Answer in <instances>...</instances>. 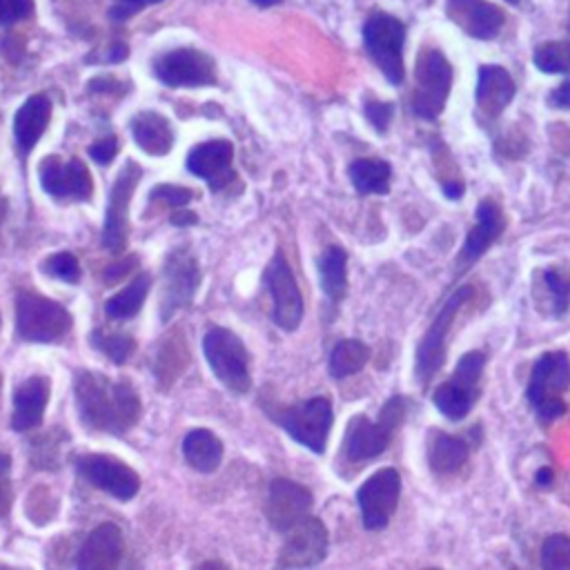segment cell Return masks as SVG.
Masks as SVG:
<instances>
[{
	"instance_id": "cell-4",
	"label": "cell",
	"mask_w": 570,
	"mask_h": 570,
	"mask_svg": "<svg viewBox=\"0 0 570 570\" xmlns=\"http://www.w3.org/2000/svg\"><path fill=\"white\" fill-rule=\"evenodd\" d=\"M483 367H485V352L470 350L456 361L452 376L434 390L432 401L445 419L461 421L474 407L481 394L479 383H481Z\"/></svg>"
},
{
	"instance_id": "cell-51",
	"label": "cell",
	"mask_w": 570,
	"mask_h": 570,
	"mask_svg": "<svg viewBox=\"0 0 570 570\" xmlns=\"http://www.w3.org/2000/svg\"><path fill=\"white\" fill-rule=\"evenodd\" d=\"M109 53H111V56L107 58L109 62H120V60L127 58V47H125V45H116V47L109 49Z\"/></svg>"
},
{
	"instance_id": "cell-41",
	"label": "cell",
	"mask_w": 570,
	"mask_h": 570,
	"mask_svg": "<svg viewBox=\"0 0 570 570\" xmlns=\"http://www.w3.org/2000/svg\"><path fill=\"white\" fill-rule=\"evenodd\" d=\"M151 198L163 200L171 207H180V205H187L194 198V191L187 189V187H178V185H158L151 191Z\"/></svg>"
},
{
	"instance_id": "cell-6",
	"label": "cell",
	"mask_w": 570,
	"mask_h": 570,
	"mask_svg": "<svg viewBox=\"0 0 570 570\" xmlns=\"http://www.w3.org/2000/svg\"><path fill=\"white\" fill-rule=\"evenodd\" d=\"M267 414L303 448L323 454L327 445V434L334 421L332 403L325 396H314L289 407H274Z\"/></svg>"
},
{
	"instance_id": "cell-22",
	"label": "cell",
	"mask_w": 570,
	"mask_h": 570,
	"mask_svg": "<svg viewBox=\"0 0 570 570\" xmlns=\"http://www.w3.org/2000/svg\"><path fill=\"white\" fill-rule=\"evenodd\" d=\"M445 13L454 24L476 40H492L505 22V13L485 0H448Z\"/></svg>"
},
{
	"instance_id": "cell-19",
	"label": "cell",
	"mask_w": 570,
	"mask_h": 570,
	"mask_svg": "<svg viewBox=\"0 0 570 570\" xmlns=\"http://www.w3.org/2000/svg\"><path fill=\"white\" fill-rule=\"evenodd\" d=\"M312 510V492L289 479H274L269 483L265 517L276 532H287L296 521L307 517Z\"/></svg>"
},
{
	"instance_id": "cell-3",
	"label": "cell",
	"mask_w": 570,
	"mask_h": 570,
	"mask_svg": "<svg viewBox=\"0 0 570 570\" xmlns=\"http://www.w3.org/2000/svg\"><path fill=\"white\" fill-rule=\"evenodd\" d=\"M570 387V358L563 352H546L532 365L525 396L543 421H554L566 412V390Z\"/></svg>"
},
{
	"instance_id": "cell-48",
	"label": "cell",
	"mask_w": 570,
	"mask_h": 570,
	"mask_svg": "<svg viewBox=\"0 0 570 570\" xmlns=\"http://www.w3.org/2000/svg\"><path fill=\"white\" fill-rule=\"evenodd\" d=\"M552 481H554V472H552V468L543 465V468H539V470H537V474H534V483H537L539 488H550V485H552Z\"/></svg>"
},
{
	"instance_id": "cell-40",
	"label": "cell",
	"mask_w": 570,
	"mask_h": 570,
	"mask_svg": "<svg viewBox=\"0 0 570 570\" xmlns=\"http://www.w3.org/2000/svg\"><path fill=\"white\" fill-rule=\"evenodd\" d=\"M394 116V105L392 102H381V100H367L365 102V118L370 120V125L379 131L385 134L387 125Z\"/></svg>"
},
{
	"instance_id": "cell-47",
	"label": "cell",
	"mask_w": 570,
	"mask_h": 570,
	"mask_svg": "<svg viewBox=\"0 0 570 570\" xmlns=\"http://www.w3.org/2000/svg\"><path fill=\"white\" fill-rule=\"evenodd\" d=\"M134 263H136V258H127V261H122V263H118V265H109L107 272H105V283H116V281H120L122 274H127V272H129V265H134Z\"/></svg>"
},
{
	"instance_id": "cell-8",
	"label": "cell",
	"mask_w": 570,
	"mask_h": 570,
	"mask_svg": "<svg viewBox=\"0 0 570 570\" xmlns=\"http://www.w3.org/2000/svg\"><path fill=\"white\" fill-rule=\"evenodd\" d=\"M412 111L423 120H434L445 109L452 87V65L439 49H423L414 65Z\"/></svg>"
},
{
	"instance_id": "cell-54",
	"label": "cell",
	"mask_w": 570,
	"mask_h": 570,
	"mask_svg": "<svg viewBox=\"0 0 570 570\" xmlns=\"http://www.w3.org/2000/svg\"><path fill=\"white\" fill-rule=\"evenodd\" d=\"M0 385H2V376H0Z\"/></svg>"
},
{
	"instance_id": "cell-24",
	"label": "cell",
	"mask_w": 570,
	"mask_h": 570,
	"mask_svg": "<svg viewBox=\"0 0 570 570\" xmlns=\"http://www.w3.org/2000/svg\"><path fill=\"white\" fill-rule=\"evenodd\" d=\"M122 550L125 543L120 528L114 523H100L85 539L76 563L82 570H111L120 563Z\"/></svg>"
},
{
	"instance_id": "cell-35",
	"label": "cell",
	"mask_w": 570,
	"mask_h": 570,
	"mask_svg": "<svg viewBox=\"0 0 570 570\" xmlns=\"http://www.w3.org/2000/svg\"><path fill=\"white\" fill-rule=\"evenodd\" d=\"M89 341H91V345L96 350H100L116 365H122L129 358V354L134 352V347H136L134 338L129 334H122V332L98 330V332H91Z\"/></svg>"
},
{
	"instance_id": "cell-25",
	"label": "cell",
	"mask_w": 570,
	"mask_h": 570,
	"mask_svg": "<svg viewBox=\"0 0 570 570\" xmlns=\"http://www.w3.org/2000/svg\"><path fill=\"white\" fill-rule=\"evenodd\" d=\"M47 401H49V381L45 376L24 379L13 392L11 428L16 432H24L40 425Z\"/></svg>"
},
{
	"instance_id": "cell-20",
	"label": "cell",
	"mask_w": 570,
	"mask_h": 570,
	"mask_svg": "<svg viewBox=\"0 0 570 570\" xmlns=\"http://www.w3.org/2000/svg\"><path fill=\"white\" fill-rule=\"evenodd\" d=\"M503 232V214L501 207L492 198H483L474 209V225L465 234L461 252L456 256V269L465 272L472 267L501 236Z\"/></svg>"
},
{
	"instance_id": "cell-31",
	"label": "cell",
	"mask_w": 570,
	"mask_h": 570,
	"mask_svg": "<svg viewBox=\"0 0 570 570\" xmlns=\"http://www.w3.org/2000/svg\"><path fill=\"white\" fill-rule=\"evenodd\" d=\"M347 256L341 247H327L318 258V278L327 298L341 301L347 289Z\"/></svg>"
},
{
	"instance_id": "cell-7",
	"label": "cell",
	"mask_w": 570,
	"mask_h": 570,
	"mask_svg": "<svg viewBox=\"0 0 570 570\" xmlns=\"http://www.w3.org/2000/svg\"><path fill=\"white\" fill-rule=\"evenodd\" d=\"M203 352L212 372L229 392L245 394L249 390V354L232 330L212 327L203 336Z\"/></svg>"
},
{
	"instance_id": "cell-2",
	"label": "cell",
	"mask_w": 570,
	"mask_h": 570,
	"mask_svg": "<svg viewBox=\"0 0 570 570\" xmlns=\"http://www.w3.org/2000/svg\"><path fill=\"white\" fill-rule=\"evenodd\" d=\"M405 410H407V401L396 394L385 401L376 421L363 414L352 416L343 436L345 459L352 463H361L383 454L392 441L394 430L403 423Z\"/></svg>"
},
{
	"instance_id": "cell-46",
	"label": "cell",
	"mask_w": 570,
	"mask_h": 570,
	"mask_svg": "<svg viewBox=\"0 0 570 570\" xmlns=\"http://www.w3.org/2000/svg\"><path fill=\"white\" fill-rule=\"evenodd\" d=\"M548 105L554 109H570V78L548 94Z\"/></svg>"
},
{
	"instance_id": "cell-52",
	"label": "cell",
	"mask_w": 570,
	"mask_h": 570,
	"mask_svg": "<svg viewBox=\"0 0 570 570\" xmlns=\"http://www.w3.org/2000/svg\"><path fill=\"white\" fill-rule=\"evenodd\" d=\"M254 4H258V7H272V4H278V2H283V0H252Z\"/></svg>"
},
{
	"instance_id": "cell-30",
	"label": "cell",
	"mask_w": 570,
	"mask_h": 570,
	"mask_svg": "<svg viewBox=\"0 0 570 570\" xmlns=\"http://www.w3.org/2000/svg\"><path fill=\"white\" fill-rule=\"evenodd\" d=\"M350 180L354 189L363 196L367 194H387L390 191V178H392V167L390 163L381 158H356L347 167Z\"/></svg>"
},
{
	"instance_id": "cell-38",
	"label": "cell",
	"mask_w": 570,
	"mask_h": 570,
	"mask_svg": "<svg viewBox=\"0 0 570 570\" xmlns=\"http://www.w3.org/2000/svg\"><path fill=\"white\" fill-rule=\"evenodd\" d=\"M42 269L65 283H76L80 278V265L76 261L73 254L69 252H58L53 256H49L45 263H42Z\"/></svg>"
},
{
	"instance_id": "cell-32",
	"label": "cell",
	"mask_w": 570,
	"mask_h": 570,
	"mask_svg": "<svg viewBox=\"0 0 570 570\" xmlns=\"http://www.w3.org/2000/svg\"><path fill=\"white\" fill-rule=\"evenodd\" d=\"M149 285H151V276L145 272L138 274L125 289H120L116 296H111L105 303V314L114 321H125L136 316L145 303Z\"/></svg>"
},
{
	"instance_id": "cell-15",
	"label": "cell",
	"mask_w": 570,
	"mask_h": 570,
	"mask_svg": "<svg viewBox=\"0 0 570 570\" xmlns=\"http://www.w3.org/2000/svg\"><path fill=\"white\" fill-rule=\"evenodd\" d=\"M76 470L82 479H87L91 485L109 492L111 497L120 501H129L138 488L140 476L136 470H131L120 459H114L109 454H85L76 459Z\"/></svg>"
},
{
	"instance_id": "cell-26",
	"label": "cell",
	"mask_w": 570,
	"mask_h": 570,
	"mask_svg": "<svg viewBox=\"0 0 570 570\" xmlns=\"http://www.w3.org/2000/svg\"><path fill=\"white\" fill-rule=\"evenodd\" d=\"M425 454H428V465L434 474L450 476L465 465L470 456V443L463 436L445 434L441 430H430L425 441Z\"/></svg>"
},
{
	"instance_id": "cell-5",
	"label": "cell",
	"mask_w": 570,
	"mask_h": 570,
	"mask_svg": "<svg viewBox=\"0 0 570 570\" xmlns=\"http://www.w3.org/2000/svg\"><path fill=\"white\" fill-rule=\"evenodd\" d=\"M363 45L385 80L392 85H401L405 78V24L390 13L376 11L363 24Z\"/></svg>"
},
{
	"instance_id": "cell-34",
	"label": "cell",
	"mask_w": 570,
	"mask_h": 570,
	"mask_svg": "<svg viewBox=\"0 0 570 570\" xmlns=\"http://www.w3.org/2000/svg\"><path fill=\"white\" fill-rule=\"evenodd\" d=\"M532 62L541 73H570V42H543L534 49Z\"/></svg>"
},
{
	"instance_id": "cell-37",
	"label": "cell",
	"mask_w": 570,
	"mask_h": 570,
	"mask_svg": "<svg viewBox=\"0 0 570 570\" xmlns=\"http://www.w3.org/2000/svg\"><path fill=\"white\" fill-rule=\"evenodd\" d=\"M541 568L570 570V537L550 534L541 543Z\"/></svg>"
},
{
	"instance_id": "cell-55",
	"label": "cell",
	"mask_w": 570,
	"mask_h": 570,
	"mask_svg": "<svg viewBox=\"0 0 570 570\" xmlns=\"http://www.w3.org/2000/svg\"><path fill=\"white\" fill-rule=\"evenodd\" d=\"M568 29H570V22H568Z\"/></svg>"
},
{
	"instance_id": "cell-39",
	"label": "cell",
	"mask_w": 570,
	"mask_h": 570,
	"mask_svg": "<svg viewBox=\"0 0 570 570\" xmlns=\"http://www.w3.org/2000/svg\"><path fill=\"white\" fill-rule=\"evenodd\" d=\"M178 352H185V345L180 343V338H169V336H167L165 343H163V347L158 350V356L154 358L158 379H167L169 385H171L174 376H178V372H180V367L174 365V354H178Z\"/></svg>"
},
{
	"instance_id": "cell-21",
	"label": "cell",
	"mask_w": 570,
	"mask_h": 570,
	"mask_svg": "<svg viewBox=\"0 0 570 570\" xmlns=\"http://www.w3.org/2000/svg\"><path fill=\"white\" fill-rule=\"evenodd\" d=\"M232 156L234 149L229 140H207L189 151L185 165L194 176L203 178L212 191H218L234 180Z\"/></svg>"
},
{
	"instance_id": "cell-33",
	"label": "cell",
	"mask_w": 570,
	"mask_h": 570,
	"mask_svg": "<svg viewBox=\"0 0 570 570\" xmlns=\"http://www.w3.org/2000/svg\"><path fill=\"white\" fill-rule=\"evenodd\" d=\"M367 361H370V347L363 341L345 338L334 345L327 367L334 379H345L361 372Z\"/></svg>"
},
{
	"instance_id": "cell-36",
	"label": "cell",
	"mask_w": 570,
	"mask_h": 570,
	"mask_svg": "<svg viewBox=\"0 0 570 570\" xmlns=\"http://www.w3.org/2000/svg\"><path fill=\"white\" fill-rule=\"evenodd\" d=\"M541 278L550 296V312L554 316L566 314L570 305V272H566L563 267H548L543 269Z\"/></svg>"
},
{
	"instance_id": "cell-1",
	"label": "cell",
	"mask_w": 570,
	"mask_h": 570,
	"mask_svg": "<svg viewBox=\"0 0 570 570\" xmlns=\"http://www.w3.org/2000/svg\"><path fill=\"white\" fill-rule=\"evenodd\" d=\"M80 421L96 432L125 434L140 416V401L127 381H111L100 372L82 370L73 376Z\"/></svg>"
},
{
	"instance_id": "cell-43",
	"label": "cell",
	"mask_w": 570,
	"mask_h": 570,
	"mask_svg": "<svg viewBox=\"0 0 570 570\" xmlns=\"http://www.w3.org/2000/svg\"><path fill=\"white\" fill-rule=\"evenodd\" d=\"M9 470H11V459L4 452H0V519H4L9 514V508H11Z\"/></svg>"
},
{
	"instance_id": "cell-29",
	"label": "cell",
	"mask_w": 570,
	"mask_h": 570,
	"mask_svg": "<svg viewBox=\"0 0 570 570\" xmlns=\"http://www.w3.org/2000/svg\"><path fill=\"white\" fill-rule=\"evenodd\" d=\"M183 456L196 472H214L223 459V443L209 430H191L183 439Z\"/></svg>"
},
{
	"instance_id": "cell-23",
	"label": "cell",
	"mask_w": 570,
	"mask_h": 570,
	"mask_svg": "<svg viewBox=\"0 0 570 570\" xmlns=\"http://www.w3.org/2000/svg\"><path fill=\"white\" fill-rule=\"evenodd\" d=\"M517 85L512 76L499 65H481L476 76L474 100L485 120H494L512 102Z\"/></svg>"
},
{
	"instance_id": "cell-42",
	"label": "cell",
	"mask_w": 570,
	"mask_h": 570,
	"mask_svg": "<svg viewBox=\"0 0 570 570\" xmlns=\"http://www.w3.org/2000/svg\"><path fill=\"white\" fill-rule=\"evenodd\" d=\"M33 11V0H0V24L18 22Z\"/></svg>"
},
{
	"instance_id": "cell-9",
	"label": "cell",
	"mask_w": 570,
	"mask_h": 570,
	"mask_svg": "<svg viewBox=\"0 0 570 570\" xmlns=\"http://www.w3.org/2000/svg\"><path fill=\"white\" fill-rule=\"evenodd\" d=\"M18 336L31 343H56L71 330V314L51 298L20 292L16 298Z\"/></svg>"
},
{
	"instance_id": "cell-17",
	"label": "cell",
	"mask_w": 570,
	"mask_h": 570,
	"mask_svg": "<svg viewBox=\"0 0 570 570\" xmlns=\"http://www.w3.org/2000/svg\"><path fill=\"white\" fill-rule=\"evenodd\" d=\"M200 283V272L196 258L187 249H176L165 265L163 274V294H160V318L169 321V316L189 305Z\"/></svg>"
},
{
	"instance_id": "cell-27",
	"label": "cell",
	"mask_w": 570,
	"mask_h": 570,
	"mask_svg": "<svg viewBox=\"0 0 570 570\" xmlns=\"http://www.w3.org/2000/svg\"><path fill=\"white\" fill-rule=\"evenodd\" d=\"M51 118V102L49 98L36 94L22 102V107L16 111L13 118V134H16V145L20 154H29L40 136L45 134L47 125Z\"/></svg>"
},
{
	"instance_id": "cell-12",
	"label": "cell",
	"mask_w": 570,
	"mask_h": 570,
	"mask_svg": "<svg viewBox=\"0 0 570 570\" xmlns=\"http://www.w3.org/2000/svg\"><path fill=\"white\" fill-rule=\"evenodd\" d=\"M156 78L167 87H200L216 82L214 60L198 49L183 47L154 60Z\"/></svg>"
},
{
	"instance_id": "cell-16",
	"label": "cell",
	"mask_w": 570,
	"mask_h": 570,
	"mask_svg": "<svg viewBox=\"0 0 570 570\" xmlns=\"http://www.w3.org/2000/svg\"><path fill=\"white\" fill-rule=\"evenodd\" d=\"M142 169L134 163L127 160L125 167L118 171L116 183L111 185L109 203H107V216H105V229H102V245L109 252H122L127 243V232H129V220H127V209H129V198L138 185Z\"/></svg>"
},
{
	"instance_id": "cell-14",
	"label": "cell",
	"mask_w": 570,
	"mask_h": 570,
	"mask_svg": "<svg viewBox=\"0 0 570 570\" xmlns=\"http://www.w3.org/2000/svg\"><path fill=\"white\" fill-rule=\"evenodd\" d=\"M327 554V530L321 519L307 514L296 521L285 532V543L281 548V568H307L316 566Z\"/></svg>"
},
{
	"instance_id": "cell-18",
	"label": "cell",
	"mask_w": 570,
	"mask_h": 570,
	"mask_svg": "<svg viewBox=\"0 0 570 570\" xmlns=\"http://www.w3.org/2000/svg\"><path fill=\"white\" fill-rule=\"evenodd\" d=\"M40 185L42 189L56 198L71 200H89L91 196V174L87 165L78 158L62 163L58 156H47L40 163Z\"/></svg>"
},
{
	"instance_id": "cell-28",
	"label": "cell",
	"mask_w": 570,
	"mask_h": 570,
	"mask_svg": "<svg viewBox=\"0 0 570 570\" xmlns=\"http://www.w3.org/2000/svg\"><path fill=\"white\" fill-rule=\"evenodd\" d=\"M131 134L138 147L151 156H165L171 149L174 134L169 120L158 111H142L131 120Z\"/></svg>"
},
{
	"instance_id": "cell-45",
	"label": "cell",
	"mask_w": 570,
	"mask_h": 570,
	"mask_svg": "<svg viewBox=\"0 0 570 570\" xmlns=\"http://www.w3.org/2000/svg\"><path fill=\"white\" fill-rule=\"evenodd\" d=\"M116 151H118V138L116 136H107V138H102V140H98L89 147V156L100 165H109L111 158L116 156Z\"/></svg>"
},
{
	"instance_id": "cell-13",
	"label": "cell",
	"mask_w": 570,
	"mask_h": 570,
	"mask_svg": "<svg viewBox=\"0 0 570 570\" xmlns=\"http://www.w3.org/2000/svg\"><path fill=\"white\" fill-rule=\"evenodd\" d=\"M263 281L272 294L274 323L285 332L296 330L303 318V296H301L296 278L281 252H276L274 258L269 261Z\"/></svg>"
},
{
	"instance_id": "cell-10",
	"label": "cell",
	"mask_w": 570,
	"mask_h": 570,
	"mask_svg": "<svg viewBox=\"0 0 570 570\" xmlns=\"http://www.w3.org/2000/svg\"><path fill=\"white\" fill-rule=\"evenodd\" d=\"M470 296H472V287L470 285H461L459 289H454L448 296V301L441 305V309L436 312L432 323L428 325L423 338L419 341L416 361H414V374H416V381L421 385L430 383L432 376L441 370V365L445 361V336H448V332L452 327L454 316L468 303Z\"/></svg>"
},
{
	"instance_id": "cell-11",
	"label": "cell",
	"mask_w": 570,
	"mask_h": 570,
	"mask_svg": "<svg viewBox=\"0 0 570 570\" xmlns=\"http://www.w3.org/2000/svg\"><path fill=\"white\" fill-rule=\"evenodd\" d=\"M401 497V474L394 468H381L356 490L361 521L367 530H383L396 512Z\"/></svg>"
},
{
	"instance_id": "cell-53",
	"label": "cell",
	"mask_w": 570,
	"mask_h": 570,
	"mask_svg": "<svg viewBox=\"0 0 570 570\" xmlns=\"http://www.w3.org/2000/svg\"><path fill=\"white\" fill-rule=\"evenodd\" d=\"M505 2H510V4H517V2H519V0H505Z\"/></svg>"
},
{
	"instance_id": "cell-44",
	"label": "cell",
	"mask_w": 570,
	"mask_h": 570,
	"mask_svg": "<svg viewBox=\"0 0 570 570\" xmlns=\"http://www.w3.org/2000/svg\"><path fill=\"white\" fill-rule=\"evenodd\" d=\"M156 2H160V0H116V4L109 9V18L122 22V20L131 18L134 13H138L140 9L156 4Z\"/></svg>"
},
{
	"instance_id": "cell-50",
	"label": "cell",
	"mask_w": 570,
	"mask_h": 570,
	"mask_svg": "<svg viewBox=\"0 0 570 570\" xmlns=\"http://www.w3.org/2000/svg\"><path fill=\"white\" fill-rule=\"evenodd\" d=\"M174 225H194L196 223V214L194 212H178L169 218Z\"/></svg>"
},
{
	"instance_id": "cell-49",
	"label": "cell",
	"mask_w": 570,
	"mask_h": 570,
	"mask_svg": "<svg viewBox=\"0 0 570 570\" xmlns=\"http://www.w3.org/2000/svg\"><path fill=\"white\" fill-rule=\"evenodd\" d=\"M443 194H445L448 198L456 200V198L463 194V185L456 183V180H445V183H443Z\"/></svg>"
}]
</instances>
